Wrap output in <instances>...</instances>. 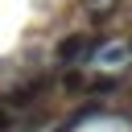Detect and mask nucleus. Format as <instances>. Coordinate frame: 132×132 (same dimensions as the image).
Instances as JSON below:
<instances>
[{
    "mask_svg": "<svg viewBox=\"0 0 132 132\" xmlns=\"http://www.w3.org/2000/svg\"><path fill=\"white\" fill-rule=\"evenodd\" d=\"M103 45H107V37H103V33H99V37H95V33H66V37L54 45V58H58V62H66V66H78V62L95 58Z\"/></svg>",
    "mask_w": 132,
    "mask_h": 132,
    "instance_id": "nucleus-1",
    "label": "nucleus"
},
{
    "mask_svg": "<svg viewBox=\"0 0 132 132\" xmlns=\"http://www.w3.org/2000/svg\"><path fill=\"white\" fill-rule=\"evenodd\" d=\"M45 87H50V74L25 78V82H21V87H16L12 95H8V103H12V107H29L33 99H41V95H45Z\"/></svg>",
    "mask_w": 132,
    "mask_h": 132,
    "instance_id": "nucleus-2",
    "label": "nucleus"
},
{
    "mask_svg": "<svg viewBox=\"0 0 132 132\" xmlns=\"http://www.w3.org/2000/svg\"><path fill=\"white\" fill-rule=\"evenodd\" d=\"M116 87H120V78H91V82H87L91 95H111Z\"/></svg>",
    "mask_w": 132,
    "mask_h": 132,
    "instance_id": "nucleus-3",
    "label": "nucleus"
},
{
    "mask_svg": "<svg viewBox=\"0 0 132 132\" xmlns=\"http://www.w3.org/2000/svg\"><path fill=\"white\" fill-rule=\"evenodd\" d=\"M62 87H66V91H78V87H82V74H78V70H66V74H62Z\"/></svg>",
    "mask_w": 132,
    "mask_h": 132,
    "instance_id": "nucleus-4",
    "label": "nucleus"
},
{
    "mask_svg": "<svg viewBox=\"0 0 132 132\" xmlns=\"http://www.w3.org/2000/svg\"><path fill=\"white\" fill-rule=\"evenodd\" d=\"M0 132H8V116L4 111H0Z\"/></svg>",
    "mask_w": 132,
    "mask_h": 132,
    "instance_id": "nucleus-5",
    "label": "nucleus"
},
{
    "mask_svg": "<svg viewBox=\"0 0 132 132\" xmlns=\"http://www.w3.org/2000/svg\"><path fill=\"white\" fill-rule=\"evenodd\" d=\"M128 50H132V45H128Z\"/></svg>",
    "mask_w": 132,
    "mask_h": 132,
    "instance_id": "nucleus-6",
    "label": "nucleus"
}]
</instances>
